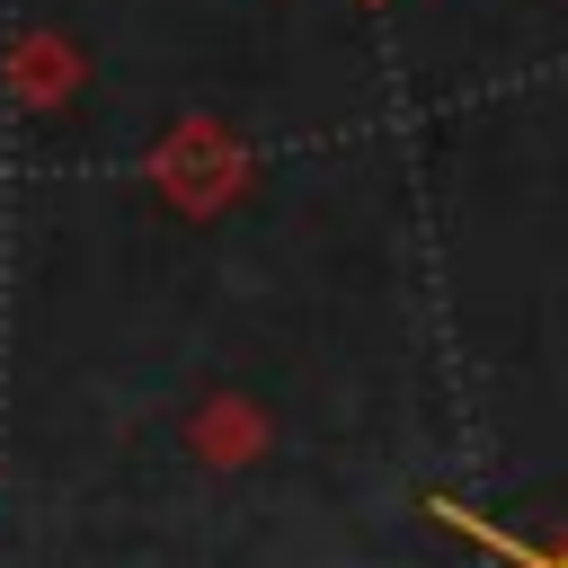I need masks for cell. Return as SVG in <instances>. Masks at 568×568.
Segmentation results:
<instances>
[{"mask_svg":"<svg viewBox=\"0 0 568 568\" xmlns=\"http://www.w3.org/2000/svg\"><path fill=\"white\" fill-rule=\"evenodd\" d=\"M195 453H204V462H240V453H257V417L231 408V399L204 408V417H195Z\"/></svg>","mask_w":568,"mask_h":568,"instance_id":"1","label":"cell"}]
</instances>
